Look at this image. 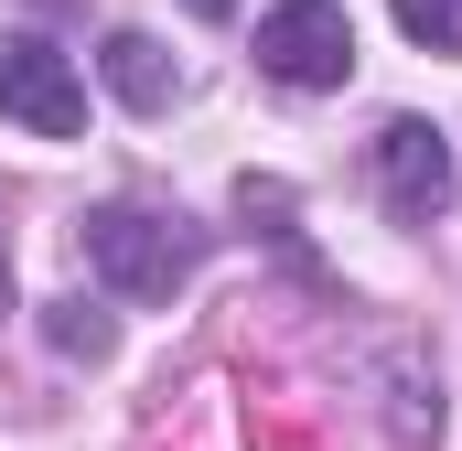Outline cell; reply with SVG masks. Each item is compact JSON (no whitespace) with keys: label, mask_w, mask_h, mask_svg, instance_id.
<instances>
[{"label":"cell","mask_w":462,"mask_h":451,"mask_svg":"<svg viewBox=\"0 0 462 451\" xmlns=\"http://www.w3.org/2000/svg\"><path fill=\"white\" fill-rule=\"evenodd\" d=\"M87 258H97V280L129 290V301H172V290L194 280L205 236H183L172 216H151V205H97V216H87Z\"/></svg>","instance_id":"cell-1"},{"label":"cell","mask_w":462,"mask_h":451,"mask_svg":"<svg viewBox=\"0 0 462 451\" xmlns=\"http://www.w3.org/2000/svg\"><path fill=\"white\" fill-rule=\"evenodd\" d=\"M258 65H269L280 87H301V97L345 87V76H355V22H345V0H280V11L258 22Z\"/></svg>","instance_id":"cell-2"},{"label":"cell","mask_w":462,"mask_h":451,"mask_svg":"<svg viewBox=\"0 0 462 451\" xmlns=\"http://www.w3.org/2000/svg\"><path fill=\"white\" fill-rule=\"evenodd\" d=\"M0 118H22L32 140H76L87 129V87L43 32H0Z\"/></svg>","instance_id":"cell-3"},{"label":"cell","mask_w":462,"mask_h":451,"mask_svg":"<svg viewBox=\"0 0 462 451\" xmlns=\"http://www.w3.org/2000/svg\"><path fill=\"white\" fill-rule=\"evenodd\" d=\"M376 194H387L398 226H430L441 205H452V129L387 118V129H376Z\"/></svg>","instance_id":"cell-4"},{"label":"cell","mask_w":462,"mask_h":451,"mask_svg":"<svg viewBox=\"0 0 462 451\" xmlns=\"http://www.w3.org/2000/svg\"><path fill=\"white\" fill-rule=\"evenodd\" d=\"M97 76H108V97H118V108H140V118H162L172 97H183L172 54H162L151 32H108V43H97Z\"/></svg>","instance_id":"cell-5"},{"label":"cell","mask_w":462,"mask_h":451,"mask_svg":"<svg viewBox=\"0 0 462 451\" xmlns=\"http://www.w3.org/2000/svg\"><path fill=\"white\" fill-rule=\"evenodd\" d=\"M43 334H54V354H76V365H108V354H118V323L97 312V301H54Z\"/></svg>","instance_id":"cell-6"},{"label":"cell","mask_w":462,"mask_h":451,"mask_svg":"<svg viewBox=\"0 0 462 451\" xmlns=\"http://www.w3.org/2000/svg\"><path fill=\"white\" fill-rule=\"evenodd\" d=\"M387 11H398V32H409V43L462 54V0H387Z\"/></svg>","instance_id":"cell-7"},{"label":"cell","mask_w":462,"mask_h":451,"mask_svg":"<svg viewBox=\"0 0 462 451\" xmlns=\"http://www.w3.org/2000/svg\"><path fill=\"white\" fill-rule=\"evenodd\" d=\"M194 11H205V22H226V11H236V0H194Z\"/></svg>","instance_id":"cell-8"},{"label":"cell","mask_w":462,"mask_h":451,"mask_svg":"<svg viewBox=\"0 0 462 451\" xmlns=\"http://www.w3.org/2000/svg\"><path fill=\"white\" fill-rule=\"evenodd\" d=\"M0 312H11V258H0Z\"/></svg>","instance_id":"cell-9"}]
</instances>
